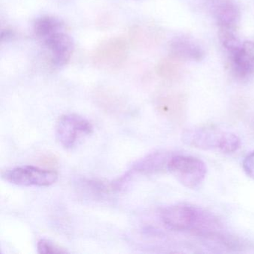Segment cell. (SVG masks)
<instances>
[{"mask_svg": "<svg viewBox=\"0 0 254 254\" xmlns=\"http://www.w3.org/2000/svg\"><path fill=\"white\" fill-rule=\"evenodd\" d=\"M170 56L177 61L200 62L204 57V51L198 43L187 37H176L169 45Z\"/></svg>", "mask_w": 254, "mask_h": 254, "instance_id": "cell-10", "label": "cell"}, {"mask_svg": "<svg viewBox=\"0 0 254 254\" xmlns=\"http://www.w3.org/2000/svg\"><path fill=\"white\" fill-rule=\"evenodd\" d=\"M167 169L181 184L190 189L199 187L207 173L204 162L197 157L187 155L172 156Z\"/></svg>", "mask_w": 254, "mask_h": 254, "instance_id": "cell-2", "label": "cell"}, {"mask_svg": "<svg viewBox=\"0 0 254 254\" xmlns=\"http://www.w3.org/2000/svg\"><path fill=\"white\" fill-rule=\"evenodd\" d=\"M62 30H64V23L59 19L50 16L38 18L34 25L35 35L43 40Z\"/></svg>", "mask_w": 254, "mask_h": 254, "instance_id": "cell-11", "label": "cell"}, {"mask_svg": "<svg viewBox=\"0 0 254 254\" xmlns=\"http://www.w3.org/2000/svg\"><path fill=\"white\" fill-rule=\"evenodd\" d=\"M208 2L219 29H236L240 10L234 0H208Z\"/></svg>", "mask_w": 254, "mask_h": 254, "instance_id": "cell-9", "label": "cell"}, {"mask_svg": "<svg viewBox=\"0 0 254 254\" xmlns=\"http://www.w3.org/2000/svg\"><path fill=\"white\" fill-rule=\"evenodd\" d=\"M93 127L84 117L77 114H66L58 120L56 135L59 143L65 148H72L81 138L91 134Z\"/></svg>", "mask_w": 254, "mask_h": 254, "instance_id": "cell-4", "label": "cell"}, {"mask_svg": "<svg viewBox=\"0 0 254 254\" xmlns=\"http://www.w3.org/2000/svg\"><path fill=\"white\" fill-rule=\"evenodd\" d=\"M37 247H38V252L41 254H65L67 252L66 250L58 246L57 245L47 239L40 240Z\"/></svg>", "mask_w": 254, "mask_h": 254, "instance_id": "cell-14", "label": "cell"}, {"mask_svg": "<svg viewBox=\"0 0 254 254\" xmlns=\"http://www.w3.org/2000/svg\"><path fill=\"white\" fill-rule=\"evenodd\" d=\"M230 67L235 76L247 78L254 75V41H245L228 53Z\"/></svg>", "mask_w": 254, "mask_h": 254, "instance_id": "cell-6", "label": "cell"}, {"mask_svg": "<svg viewBox=\"0 0 254 254\" xmlns=\"http://www.w3.org/2000/svg\"><path fill=\"white\" fill-rule=\"evenodd\" d=\"M240 145L241 140L237 135L230 132H224L219 151L225 154H230L237 151Z\"/></svg>", "mask_w": 254, "mask_h": 254, "instance_id": "cell-12", "label": "cell"}, {"mask_svg": "<svg viewBox=\"0 0 254 254\" xmlns=\"http://www.w3.org/2000/svg\"><path fill=\"white\" fill-rule=\"evenodd\" d=\"M128 55V46L122 38H111L101 43L93 54L95 66L102 70L117 71L124 65Z\"/></svg>", "mask_w": 254, "mask_h": 254, "instance_id": "cell-3", "label": "cell"}, {"mask_svg": "<svg viewBox=\"0 0 254 254\" xmlns=\"http://www.w3.org/2000/svg\"><path fill=\"white\" fill-rule=\"evenodd\" d=\"M162 222L174 231L191 232L199 236H213L218 223L208 212L187 203L164 208L160 213Z\"/></svg>", "mask_w": 254, "mask_h": 254, "instance_id": "cell-1", "label": "cell"}, {"mask_svg": "<svg viewBox=\"0 0 254 254\" xmlns=\"http://www.w3.org/2000/svg\"><path fill=\"white\" fill-rule=\"evenodd\" d=\"M175 62H177L176 59H173L171 56L169 59L162 60L157 65V73L163 78H172L177 72Z\"/></svg>", "mask_w": 254, "mask_h": 254, "instance_id": "cell-13", "label": "cell"}, {"mask_svg": "<svg viewBox=\"0 0 254 254\" xmlns=\"http://www.w3.org/2000/svg\"><path fill=\"white\" fill-rule=\"evenodd\" d=\"M242 166L247 175L254 179V151L245 157Z\"/></svg>", "mask_w": 254, "mask_h": 254, "instance_id": "cell-15", "label": "cell"}, {"mask_svg": "<svg viewBox=\"0 0 254 254\" xmlns=\"http://www.w3.org/2000/svg\"><path fill=\"white\" fill-rule=\"evenodd\" d=\"M224 131L208 128L192 127L183 133L184 143L202 150H220Z\"/></svg>", "mask_w": 254, "mask_h": 254, "instance_id": "cell-7", "label": "cell"}, {"mask_svg": "<svg viewBox=\"0 0 254 254\" xmlns=\"http://www.w3.org/2000/svg\"><path fill=\"white\" fill-rule=\"evenodd\" d=\"M51 55V60L56 66L67 64L75 49L72 38L64 30L56 32L44 40Z\"/></svg>", "mask_w": 254, "mask_h": 254, "instance_id": "cell-8", "label": "cell"}, {"mask_svg": "<svg viewBox=\"0 0 254 254\" xmlns=\"http://www.w3.org/2000/svg\"><path fill=\"white\" fill-rule=\"evenodd\" d=\"M2 178L10 184L22 187H50L59 178L55 171L47 170L35 166H25L5 171Z\"/></svg>", "mask_w": 254, "mask_h": 254, "instance_id": "cell-5", "label": "cell"}, {"mask_svg": "<svg viewBox=\"0 0 254 254\" xmlns=\"http://www.w3.org/2000/svg\"><path fill=\"white\" fill-rule=\"evenodd\" d=\"M14 36V33L12 31L5 29V30L2 31L1 40H2V41H8V40L11 39Z\"/></svg>", "mask_w": 254, "mask_h": 254, "instance_id": "cell-16", "label": "cell"}]
</instances>
